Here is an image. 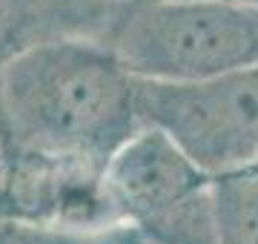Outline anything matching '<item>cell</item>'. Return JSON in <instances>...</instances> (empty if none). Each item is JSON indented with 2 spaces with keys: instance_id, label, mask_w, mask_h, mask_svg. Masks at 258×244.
<instances>
[{
  "instance_id": "cell-1",
  "label": "cell",
  "mask_w": 258,
  "mask_h": 244,
  "mask_svg": "<svg viewBox=\"0 0 258 244\" xmlns=\"http://www.w3.org/2000/svg\"><path fill=\"white\" fill-rule=\"evenodd\" d=\"M0 109L15 147L101 164L144 127L135 75L109 46L57 35L0 66Z\"/></svg>"
},
{
  "instance_id": "cell-2",
  "label": "cell",
  "mask_w": 258,
  "mask_h": 244,
  "mask_svg": "<svg viewBox=\"0 0 258 244\" xmlns=\"http://www.w3.org/2000/svg\"><path fill=\"white\" fill-rule=\"evenodd\" d=\"M135 78L207 81L258 66V6L230 0H126L98 35Z\"/></svg>"
},
{
  "instance_id": "cell-3",
  "label": "cell",
  "mask_w": 258,
  "mask_h": 244,
  "mask_svg": "<svg viewBox=\"0 0 258 244\" xmlns=\"http://www.w3.org/2000/svg\"><path fill=\"white\" fill-rule=\"evenodd\" d=\"M144 127L164 130L210 175L258 164V66L172 84L135 78Z\"/></svg>"
},
{
  "instance_id": "cell-4",
  "label": "cell",
  "mask_w": 258,
  "mask_h": 244,
  "mask_svg": "<svg viewBox=\"0 0 258 244\" xmlns=\"http://www.w3.org/2000/svg\"><path fill=\"white\" fill-rule=\"evenodd\" d=\"M101 164L15 147L0 187V218L52 227H98L115 216Z\"/></svg>"
},
{
  "instance_id": "cell-5",
  "label": "cell",
  "mask_w": 258,
  "mask_h": 244,
  "mask_svg": "<svg viewBox=\"0 0 258 244\" xmlns=\"http://www.w3.org/2000/svg\"><path fill=\"white\" fill-rule=\"evenodd\" d=\"M103 178L115 216L138 230L152 227L212 184L210 172L158 127H141L120 144L106 161Z\"/></svg>"
},
{
  "instance_id": "cell-6",
  "label": "cell",
  "mask_w": 258,
  "mask_h": 244,
  "mask_svg": "<svg viewBox=\"0 0 258 244\" xmlns=\"http://www.w3.org/2000/svg\"><path fill=\"white\" fill-rule=\"evenodd\" d=\"M218 244H258V164L212 175Z\"/></svg>"
},
{
  "instance_id": "cell-7",
  "label": "cell",
  "mask_w": 258,
  "mask_h": 244,
  "mask_svg": "<svg viewBox=\"0 0 258 244\" xmlns=\"http://www.w3.org/2000/svg\"><path fill=\"white\" fill-rule=\"evenodd\" d=\"M0 244H152L144 230L129 221H109L98 227H52L3 221L0 218Z\"/></svg>"
},
{
  "instance_id": "cell-8",
  "label": "cell",
  "mask_w": 258,
  "mask_h": 244,
  "mask_svg": "<svg viewBox=\"0 0 258 244\" xmlns=\"http://www.w3.org/2000/svg\"><path fill=\"white\" fill-rule=\"evenodd\" d=\"M57 35L52 0H0V66L20 49Z\"/></svg>"
},
{
  "instance_id": "cell-9",
  "label": "cell",
  "mask_w": 258,
  "mask_h": 244,
  "mask_svg": "<svg viewBox=\"0 0 258 244\" xmlns=\"http://www.w3.org/2000/svg\"><path fill=\"white\" fill-rule=\"evenodd\" d=\"M12 158H15V141L9 135V127H6V118H3V109H0V187L9 175Z\"/></svg>"
},
{
  "instance_id": "cell-10",
  "label": "cell",
  "mask_w": 258,
  "mask_h": 244,
  "mask_svg": "<svg viewBox=\"0 0 258 244\" xmlns=\"http://www.w3.org/2000/svg\"><path fill=\"white\" fill-rule=\"evenodd\" d=\"M230 3H244V6H258V0H230Z\"/></svg>"
}]
</instances>
